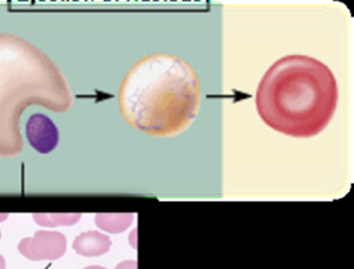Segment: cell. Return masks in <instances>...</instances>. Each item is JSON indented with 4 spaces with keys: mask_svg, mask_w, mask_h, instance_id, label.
<instances>
[{
    "mask_svg": "<svg viewBox=\"0 0 354 269\" xmlns=\"http://www.w3.org/2000/svg\"><path fill=\"white\" fill-rule=\"evenodd\" d=\"M337 83L321 61L292 54L274 62L256 91V109L272 130L295 138L319 134L337 105Z\"/></svg>",
    "mask_w": 354,
    "mask_h": 269,
    "instance_id": "obj_2",
    "label": "cell"
},
{
    "mask_svg": "<svg viewBox=\"0 0 354 269\" xmlns=\"http://www.w3.org/2000/svg\"><path fill=\"white\" fill-rule=\"evenodd\" d=\"M133 219V214H97L94 218L95 225L100 229L111 233L123 232L129 228Z\"/></svg>",
    "mask_w": 354,
    "mask_h": 269,
    "instance_id": "obj_7",
    "label": "cell"
},
{
    "mask_svg": "<svg viewBox=\"0 0 354 269\" xmlns=\"http://www.w3.org/2000/svg\"><path fill=\"white\" fill-rule=\"evenodd\" d=\"M118 99L131 127L152 137H173L195 119L201 83L184 59L166 52L149 54L130 68Z\"/></svg>",
    "mask_w": 354,
    "mask_h": 269,
    "instance_id": "obj_1",
    "label": "cell"
},
{
    "mask_svg": "<svg viewBox=\"0 0 354 269\" xmlns=\"http://www.w3.org/2000/svg\"><path fill=\"white\" fill-rule=\"evenodd\" d=\"M0 269H6V259L3 258V255H0Z\"/></svg>",
    "mask_w": 354,
    "mask_h": 269,
    "instance_id": "obj_11",
    "label": "cell"
},
{
    "mask_svg": "<svg viewBox=\"0 0 354 269\" xmlns=\"http://www.w3.org/2000/svg\"><path fill=\"white\" fill-rule=\"evenodd\" d=\"M111 237L98 230H87L77 235L73 240V250L82 257H100L109 251Z\"/></svg>",
    "mask_w": 354,
    "mask_h": 269,
    "instance_id": "obj_6",
    "label": "cell"
},
{
    "mask_svg": "<svg viewBox=\"0 0 354 269\" xmlns=\"http://www.w3.org/2000/svg\"><path fill=\"white\" fill-rule=\"evenodd\" d=\"M115 269H137V262L134 259H129V261H123L120 263L116 265Z\"/></svg>",
    "mask_w": 354,
    "mask_h": 269,
    "instance_id": "obj_9",
    "label": "cell"
},
{
    "mask_svg": "<svg viewBox=\"0 0 354 269\" xmlns=\"http://www.w3.org/2000/svg\"><path fill=\"white\" fill-rule=\"evenodd\" d=\"M72 103L65 76L40 48L19 36L0 33V157L22 150L19 119L25 108L41 105L62 113Z\"/></svg>",
    "mask_w": 354,
    "mask_h": 269,
    "instance_id": "obj_3",
    "label": "cell"
},
{
    "mask_svg": "<svg viewBox=\"0 0 354 269\" xmlns=\"http://www.w3.org/2000/svg\"><path fill=\"white\" fill-rule=\"evenodd\" d=\"M7 218H8V214H3V215L0 217V221H1V219H7Z\"/></svg>",
    "mask_w": 354,
    "mask_h": 269,
    "instance_id": "obj_12",
    "label": "cell"
},
{
    "mask_svg": "<svg viewBox=\"0 0 354 269\" xmlns=\"http://www.w3.org/2000/svg\"><path fill=\"white\" fill-rule=\"evenodd\" d=\"M18 251L30 261H54L66 251V237L55 230H37L18 243Z\"/></svg>",
    "mask_w": 354,
    "mask_h": 269,
    "instance_id": "obj_4",
    "label": "cell"
},
{
    "mask_svg": "<svg viewBox=\"0 0 354 269\" xmlns=\"http://www.w3.org/2000/svg\"><path fill=\"white\" fill-rule=\"evenodd\" d=\"M26 138L39 153L53 152L59 141V132L51 119L41 113L32 114L26 121Z\"/></svg>",
    "mask_w": 354,
    "mask_h": 269,
    "instance_id": "obj_5",
    "label": "cell"
},
{
    "mask_svg": "<svg viewBox=\"0 0 354 269\" xmlns=\"http://www.w3.org/2000/svg\"><path fill=\"white\" fill-rule=\"evenodd\" d=\"M84 269H106V268L100 266V265H90V266H86Z\"/></svg>",
    "mask_w": 354,
    "mask_h": 269,
    "instance_id": "obj_10",
    "label": "cell"
},
{
    "mask_svg": "<svg viewBox=\"0 0 354 269\" xmlns=\"http://www.w3.org/2000/svg\"><path fill=\"white\" fill-rule=\"evenodd\" d=\"M80 218V214H33V221L41 226H69L76 223Z\"/></svg>",
    "mask_w": 354,
    "mask_h": 269,
    "instance_id": "obj_8",
    "label": "cell"
},
{
    "mask_svg": "<svg viewBox=\"0 0 354 269\" xmlns=\"http://www.w3.org/2000/svg\"><path fill=\"white\" fill-rule=\"evenodd\" d=\"M0 239H1V230H0Z\"/></svg>",
    "mask_w": 354,
    "mask_h": 269,
    "instance_id": "obj_13",
    "label": "cell"
}]
</instances>
